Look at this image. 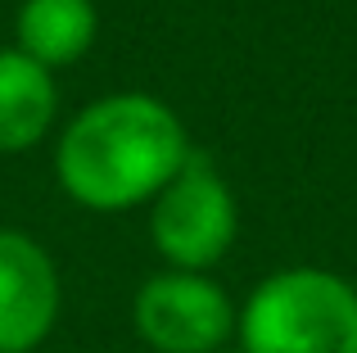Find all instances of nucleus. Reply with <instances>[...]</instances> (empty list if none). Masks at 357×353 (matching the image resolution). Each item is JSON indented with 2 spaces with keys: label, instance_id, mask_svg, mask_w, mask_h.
<instances>
[{
  "label": "nucleus",
  "instance_id": "7",
  "mask_svg": "<svg viewBox=\"0 0 357 353\" xmlns=\"http://www.w3.org/2000/svg\"><path fill=\"white\" fill-rule=\"evenodd\" d=\"M96 32H100L96 0H23L14 18L18 36L14 50H23L41 68H63V63H77L96 45Z\"/></svg>",
  "mask_w": 357,
  "mask_h": 353
},
{
  "label": "nucleus",
  "instance_id": "5",
  "mask_svg": "<svg viewBox=\"0 0 357 353\" xmlns=\"http://www.w3.org/2000/svg\"><path fill=\"white\" fill-rule=\"evenodd\" d=\"M54 258L23 231L0 227V353H32L59 322Z\"/></svg>",
  "mask_w": 357,
  "mask_h": 353
},
{
  "label": "nucleus",
  "instance_id": "2",
  "mask_svg": "<svg viewBox=\"0 0 357 353\" xmlns=\"http://www.w3.org/2000/svg\"><path fill=\"white\" fill-rule=\"evenodd\" d=\"M244 353H357V285L326 267H285L236 317Z\"/></svg>",
  "mask_w": 357,
  "mask_h": 353
},
{
  "label": "nucleus",
  "instance_id": "4",
  "mask_svg": "<svg viewBox=\"0 0 357 353\" xmlns=\"http://www.w3.org/2000/svg\"><path fill=\"white\" fill-rule=\"evenodd\" d=\"M236 303L208 272H154L131 299V326L154 353H218L236 336Z\"/></svg>",
  "mask_w": 357,
  "mask_h": 353
},
{
  "label": "nucleus",
  "instance_id": "1",
  "mask_svg": "<svg viewBox=\"0 0 357 353\" xmlns=\"http://www.w3.org/2000/svg\"><path fill=\"white\" fill-rule=\"evenodd\" d=\"M190 154V136L172 105L145 91H118L91 100L63 127L54 145V176L82 209L127 213L154 200Z\"/></svg>",
  "mask_w": 357,
  "mask_h": 353
},
{
  "label": "nucleus",
  "instance_id": "3",
  "mask_svg": "<svg viewBox=\"0 0 357 353\" xmlns=\"http://www.w3.org/2000/svg\"><path fill=\"white\" fill-rule=\"evenodd\" d=\"M236 231V195L208 154H190L185 168L149 200V240L172 272H208L231 254Z\"/></svg>",
  "mask_w": 357,
  "mask_h": 353
},
{
  "label": "nucleus",
  "instance_id": "6",
  "mask_svg": "<svg viewBox=\"0 0 357 353\" xmlns=\"http://www.w3.org/2000/svg\"><path fill=\"white\" fill-rule=\"evenodd\" d=\"M59 118V91L50 68L23 50H0V154H23L45 141Z\"/></svg>",
  "mask_w": 357,
  "mask_h": 353
}]
</instances>
